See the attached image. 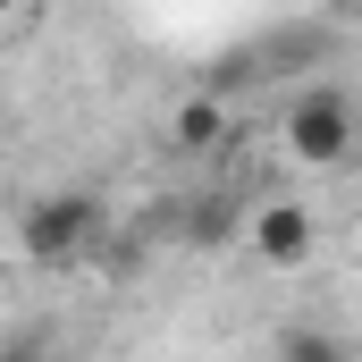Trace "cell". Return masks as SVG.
Returning a JSON list of instances; mask_svg holds the SVG:
<instances>
[{
  "instance_id": "277c9868",
  "label": "cell",
  "mask_w": 362,
  "mask_h": 362,
  "mask_svg": "<svg viewBox=\"0 0 362 362\" xmlns=\"http://www.w3.org/2000/svg\"><path fill=\"white\" fill-rule=\"evenodd\" d=\"M177 144H185V152L228 144V101H185V110H177Z\"/></svg>"
},
{
  "instance_id": "52a82bcc",
  "label": "cell",
  "mask_w": 362,
  "mask_h": 362,
  "mask_svg": "<svg viewBox=\"0 0 362 362\" xmlns=\"http://www.w3.org/2000/svg\"><path fill=\"white\" fill-rule=\"evenodd\" d=\"M0 362H34V354H0Z\"/></svg>"
},
{
  "instance_id": "6da1fadb",
  "label": "cell",
  "mask_w": 362,
  "mask_h": 362,
  "mask_svg": "<svg viewBox=\"0 0 362 362\" xmlns=\"http://www.w3.org/2000/svg\"><path fill=\"white\" fill-rule=\"evenodd\" d=\"M286 144H295V160L337 169V160L354 152V110H346V93L337 85H303L295 110H286Z\"/></svg>"
},
{
  "instance_id": "7a4b0ae2",
  "label": "cell",
  "mask_w": 362,
  "mask_h": 362,
  "mask_svg": "<svg viewBox=\"0 0 362 362\" xmlns=\"http://www.w3.org/2000/svg\"><path fill=\"white\" fill-rule=\"evenodd\" d=\"M17 236H25L34 262H76L93 236H101V202H93V194H42Z\"/></svg>"
},
{
  "instance_id": "ba28073f",
  "label": "cell",
  "mask_w": 362,
  "mask_h": 362,
  "mask_svg": "<svg viewBox=\"0 0 362 362\" xmlns=\"http://www.w3.org/2000/svg\"><path fill=\"white\" fill-rule=\"evenodd\" d=\"M329 8H354V0H329Z\"/></svg>"
},
{
  "instance_id": "8992f818",
  "label": "cell",
  "mask_w": 362,
  "mask_h": 362,
  "mask_svg": "<svg viewBox=\"0 0 362 362\" xmlns=\"http://www.w3.org/2000/svg\"><path fill=\"white\" fill-rule=\"evenodd\" d=\"M17 8H25V0H0V25H8V17H17Z\"/></svg>"
},
{
  "instance_id": "5b68a950",
  "label": "cell",
  "mask_w": 362,
  "mask_h": 362,
  "mask_svg": "<svg viewBox=\"0 0 362 362\" xmlns=\"http://www.w3.org/2000/svg\"><path fill=\"white\" fill-rule=\"evenodd\" d=\"M286 362H346V346L329 329H286Z\"/></svg>"
},
{
  "instance_id": "3957f363",
  "label": "cell",
  "mask_w": 362,
  "mask_h": 362,
  "mask_svg": "<svg viewBox=\"0 0 362 362\" xmlns=\"http://www.w3.org/2000/svg\"><path fill=\"white\" fill-rule=\"evenodd\" d=\"M253 253L278 262V270H295V262L312 253V211H303V202H262V211H253Z\"/></svg>"
}]
</instances>
